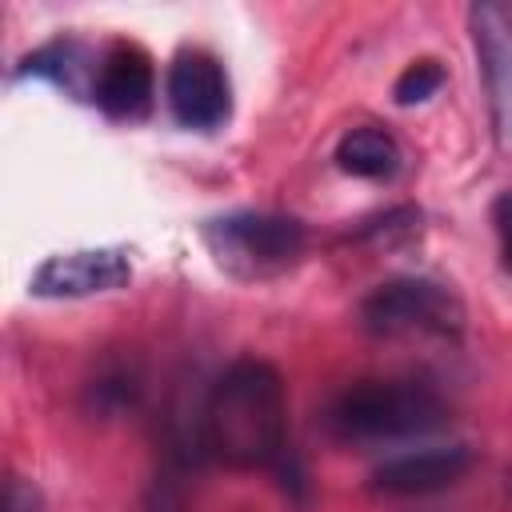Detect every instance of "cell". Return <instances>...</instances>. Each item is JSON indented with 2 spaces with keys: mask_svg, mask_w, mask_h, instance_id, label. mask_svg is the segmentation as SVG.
Here are the masks:
<instances>
[{
  "mask_svg": "<svg viewBox=\"0 0 512 512\" xmlns=\"http://www.w3.org/2000/svg\"><path fill=\"white\" fill-rule=\"evenodd\" d=\"M204 244L228 276L272 280L304 256L308 228L280 212H228L204 224Z\"/></svg>",
  "mask_w": 512,
  "mask_h": 512,
  "instance_id": "cell-3",
  "label": "cell"
},
{
  "mask_svg": "<svg viewBox=\"0 0 512 512\" xmlns=\"http://www.w3.org/2000/svg\"><path fill=\"white\" fill-rule=\"evenodd\" d=\"M200 452L224 468H284L288 460V396L268 360H232L204 392L196 412Z\"/></svg>",
  "mask_w": 512,
  "mask_h": 512,
  "instance_id": "cell-1",
  "label": "cell"
},
{
  "mask_svg": "<svg viewBox=\"0 0 512 512\" xmlns=\"http://www.w3.org/2000/svg\"><path fill=\"white\" fill-rule=\"evenodd\" d=\"M324 424L344 444H396L448 424L444 396L416 376H384L348 384L324 412Z\"/></svg>",
  "mask_w": 512,
  "mask_h": 512,
  "instance_id": "cell-2",
  "label": "cell"
},
{
  "mask_svg": "<svg viewBox=\"0 0 512 512\" xmlns=\"http://www.w3.org/2000/svg\"><path fill=\"white\" fill-rule=\"evenodd\" d=\"M152 96H156V72L148 52L132 40H112L96 60L92 104L112 120H140L152 108Z\"/></svg>",
  "mask_w": 512,
  "mask_h": 512,
  "instance_id": "cell-8",
  "label": "cell"
},
{
  "mask_svg": "<svg viewBox=\"0 0 512 512\" xmlns=\"http://www.w3.org/2000/svg\"><path fill=\"white\" fill-rule=\"evenodd\" d=\"M132 280V260L124 248H76V252H56L48 256L28 288L32 296L48 300H76V296H96V292H116Z\"/></svg>",
  "mask_w": 512,
  "mask_h": 512,
  "instance_id": "cell-7",
  "label": "cell"
},
{
  "mask_svg": "<svg viewBox=\"0 0 512 512\" xmlns=\"http://www.w3.org/2000/svg\"><path fill=\"white\" fill-rule=\"evenodd\" d=\"M336 164L348 176H360V180H392L404 164V152H400L392 132L376 128V124H360V128L340 136Z\"/></svg>",
  "mask_w": 512,
  "mask_h": 512,
  "instance_id": "cell-11",
  "label": "cell"
},
{
  "mask_svg": "<svg viewBox=\"0 0 512 512\" xmlns=\"http://www.w3.org/2000/svg\"><path fill=\"white\" fill-rule=\"evenodd\" d=\"M444 88V68H440V60H412L400 76H396V84H392V96H396V104H424L428 96H436Z\"/></svg>",
  "mask_w": 512,
  "mask_h": 512,
  "instance_id": "cell-12",
  "label": "cell"
},
{
  "mask_svg": "<svg viewBox=\"0 0 512 512\" xmlns=\"http://www.w3.org/2000/svg\"><path fill=\"white\" fill-rule=\"evenodd\" d=\"M360 320L372 336H440L456 340L464 332V300L428 276H396L376 284L364 304Z\"/></svg>",
  "mask_w": 512,
  "mask_h": 512,
  "instance_id": "cell-4",
  "label": "cell"
},
{
  "mask_svg": "<svg viewBox=\"0 0 512 512\" xmlns=\"http://www.w3.org/2000/svg\"><path fill=\"white\" fill-rule=\"evenodd\" d=\"M164 96H168V108H172L176 124H184L192 132H212L232 116L228 72L204 48H184V52L172 56Z\"/></svg>",
  "mask_w": 512,
  "mask_h": 512,
  "instance_id": "cell-5",
  "label": "cell"
},
{
  "mask_svg": "<svg viewBox=\"0 0 512 512\" xmlns=\"http://www.w3.org/2000/svg\"><path fill=\"white\" fill-rule=\"evenodd\" d=\"M468 28L488 92V112L500 144H512V4H472L468 8Z\"/></svg>",
  "mask_w": 512,
  "mask_h": 512,
  "instance_id": "cell-6",
  "label": "cell"
},
{
  "mask_svg": "<svg viewBox=\"0 0 512 512\" xmlns=\"http://www.w3.org/2000/svg\"><path fill=\"white\" fill-rule=\"evenodd\" d=\"M472 468L468 444H440V448H416L388 456L372 468V488L384 496H428L448 484H456Z\"/></svg>",
  "mask_w": 512,
  "mask_h": 512,
  "instance_id": "cell-9",
  "label": "cell"
},
{
  "mask_svg": "<svg viewBox=\"0 0 512 512\" xmlns=\"http://www.w3.org/2000/svg\"><path fill=\"white\" fill-rule=\"evenodd\" d=\"M4 512H40V492H36V484H28V480H20V476H8Z\"/></svg>",
  "mask_w": 512,
  "mask_h": 512,
  "instance_id": "cell-14",
  "label": "cell"
},
{
  "mask_svg": "<svg viewBox=\"0 0 512 512\" xmlns=\"http://www.w3.org/2000/svg\"><path fill=\"white\" fill-rule=\"evenodd\" d=\"M492 228H496V240H500L504 268L512 272V188L492 200Z\"/></svg>",
  "mask_w": 512,
  "mask_h": 512,
  "instance_id": "cell-13",
  "label": "cell"
},
{
  "mask_svg": "<svg viewBox=\"0 0 512 512\" xmlns=\"http://www.w3.org/2000/svg\"><path fill=\"white\" fill-rule=\"evenodd\" d=\"M96 60H100V52H92L88 44L64 36V40H52V44L28 52L24 64L16 68V76H40V80H48V84H56V88H64L72 96L92 100Z\"/></svg>",
  "mask_w": 512,
  "mask_h": 512,
  "instance_id": "cell-10",
  "label": "cell"
}]
</instances>
